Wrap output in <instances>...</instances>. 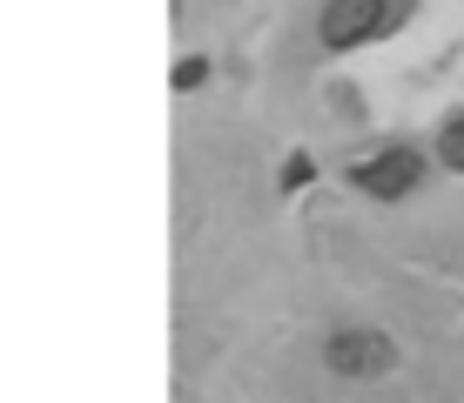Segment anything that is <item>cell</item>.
I'll return each instance as SVG.
<instances>
[{
  "mask_svg": "<svg viewBox=\"0 0 464 403\" xmlns=\"http://www.w3.org/2000/svg\"><path fill=\"white\" fill-rule=\"evenodd\" d=\"M324 363L337 369V377H357L363 383V377H383V369L397 363V350H391V336H383V330H337L324 343Z\"/></svg>",
  "mask_w": 464,
  "mask_h": 403,
  "instance_id": "6da1fadb",
  "label": "cell"
},
{
  "mask_svg": "<svg viewBox=\"0 0 464 403\" xmlns=\"http://www.w3.org/2000/svg\"><path fill=\"white\" fill-rule=\"evenodd\" d=\"M350 182H357L363 196H377V202H397V196H411V188L424 182V155L418 149H383L371 161H357Z\"/></svg>",
  "mask_w": 464,
  "mask_h": 403,
  "instance_id": "7a4b0ae2",
  "label": "cell"
},
{
  "mask_svg": "<svg viewBox=\"0 0 464 403\" xmlns=\"http://www.w3.org/2000/svg\"><path fill=\"white\" fill-rule=\"evenodd\" d=\"M391 21H397V7H383V0H330V7H324V47L343 54V47L383 34Z\"/></svg>",
  "mask_w": 464,
  "mask_h": 403,
  "instance_id": "3957f363",
  "label": "cell"
},
{
  "mask_svg": "<svg viewBox=\"0 0 464 403\" xmlns=\"http://www.w3.org/2000/svg\"><path fill=\"white\" fill-rule=\"evenodd\" d=\"M438 149H444V161H451V168L464 175V115H458L451 128H444V141H438Z\"/></svg>",
  "mask_w": 464,
  "mask_h": 403,
  "instance_id": "277c9868",
  "label": "cell"
},
{
  "mask_svg": "<svg viewBox=\"0 0 464 403\" xmlns=\"http://www.w3.org/2000/svg\"><path fill=\"white\" fill-rule=\"evenodd\" d=\"M202 74H209V61H182V68H175V88H196Z\"/></svg>",
  "mask_w": 464,
  "mask_h": 403,
  "instance_id": "5b68a950",
  "label": "cell"
},
{
  "mask_svg": "<svg viewBox=\"0 0 464 403\" xmlns=\"http://www.w3.org/2000/svg\"><path fill=\"white\" fill-rule=\"evenodd\" d=\"M296 182H310V155H296L290 168H283V188H296Z\"/></svg>",
  "mask_w": 464,
  "mask_h": 403,
  "instance_id": "8992f818",
  "label": "cell"
}]
</instances>
